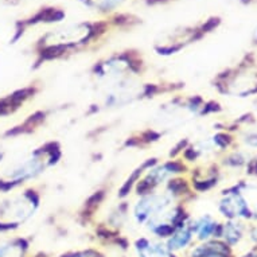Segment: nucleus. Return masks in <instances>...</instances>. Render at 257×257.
I'll list each match as a JSON object with an SVG mask.
<instances>
[{
	"label": "nucleus",
	"instance_id": "nucleus-6",
	"mask_svg": "<svg viewBox=\"0 0 257 257\" xmlns=\"http://www.w3.org/2000/svg\"><path fill=\"white\" fill-rule=\"evenodd\" d=\"M42 186H29L0 201V233L10 232L29 222L41 209Z\"/></svg>",
	"mask_w": 257,
	"mask_h": 257
},
{
	"label": "nucleus",
	"instance_id": "nucleus-16",
	"mask_svg": "<svg viewBox=\"0 0 257 257\" xmlns=\"http://www.w3.org/2000/svg\"><path fill=\"white\" fill-rule=\"evenodd\" d=\"M186 175L189 178L190 185L197 194L206 193L210 189H213L218 182L217 166L209 160L190 166V170Z\"/></svg>",
	"mask_w": 257,
	"mask_h": 257
},
{
	"label": "nucleus",
	"instance_id": "nucleus-23",
	"mask_svg": "<svg viewBox=\"0 0 257 257\" xmlns=\"http://www.w3.org/2000/svg\"><path fill=\"white\" fill-rule=\"evenodd\" d=\"M29 250V242L21 237L0 240V257H25Z\"/></svg>",
	"mask_w": 257,
	"mask_h": 257
},
{
	"label": "nucleus",
	"instance_id": "nucleus-5",
	"mask_svg": "<svg viewBox=\"0 0 257 257\" xmlns=\"http://www.w3.org/2000/svg\"><path fill=\"white\" fill-rule=\"evenodd\" d=\"M148 69V63L142 51L126 49L116 51L93 63L89 69V78L96 90H101L122 81L144 78Z\"/></svg>",
	"mask_w": 257,
	"mask_h": 257
},
{
	"label": "nucleus",
	"instance_id": "nucleus-7",
	"mask_svg": "<svg viewBox=\"0 0 257 257\" xmlns=\"http://www.w3.org/2000/svg\"><path fill=\"white\" fill-rule=\"evenodd\" d=\"M218 25V19H210L203 26H195V27H177L170 30L165 34H160L154 43V50L156 54L162 57H171L178 54L179 51L190 46L191 43H195L203 34L209 33L215 26Z\"/></svg>",
	"mask_w": 257,
	"mask_h": 257
},
{
	"label": "nucleus",
	"instance_id": "nucleus-15",
	"mask_svg": "<svg viewBox=\"0 0 257 257\" xmlns=\"http://www.w3.org/2000/svg\"><path fill=\"white\" fill-rule=\"evenodd\" d=\"M45 89V84L42 81H34L27 86L14 90L13 93H10L5 97L0 98V117L3 116H9V114H14L15 112L23 108L26 104H29L30 101H33L39 93Z\"/></svg>",
	"mask_w": 257,
	"mask_h": 257
},
{
	"label": "nucleus",
	"instance_id": "nucleus-22",
	"mask_svg": "<svg viewBox=\"0 0 257 257\" xmlns=\"http://www.w3.org/2000/svg\"><path fill=\"white\" fill-rule=\"evenodd\" d=\"M193 241H194V234L191 232L189 222H187L182 228L175 230L167 240H165V242L171 252L178 253L183 249L189 248V245H191Z\"/></svg>",
	"mask_w": 257,
	"mask_h": 257
},
{
	"label": "nucleus",
	"instance_id": "nucleus-17",
	"mask_svg": "<svg viewBox=\"0 0 257 257\" xmlns=\"http://www.w3.org/2000/svg\"><path fill=\"white\" fill-rule=\"evenodd\" d=\"M219 211L229 219H237L240 217H248L250 214L248 203L245 201L242 193L236 187L229 189L222 194V198L218 203Z\"/></svg>",
	"mask_w": 257,
	"mask_h": 257
},
{
	"label": "nucleus",
	"instance_id": "nucleus-10",
	"mask_svg": "<svg viewBox=\"0 0 257 257\" xmlns=\"http://www.w3.org/2000/svg\"><path fill=\"white\" fill-rule=\"evenodd\" d=\"M130 214L131 203L128 202V199H117V202L108 209L105 217L101 221H97L94 234L100 240L125 248L128 240L122 236V229L125 228Z\"/></svg>",
	"mask_w": 257,
	"mask_h": 257
},
{
	"label": "nucleus",
	"instance_id": "nucleus-25",
	"mask_svg": "<svg viewBox=\"0 0 257 257\" xmlns=\"http://www.w3.org/2000/svg\"><path fill=\"white\" fill-rule=\"evenodd\" d=\"M89 9H93L98 13H112L117 10L125 0H81Z\"/></svg>",
	"mask_w": 257,
	"mask_h": 257
},
{
	"label": "nucleus",
	"instance_id": "nucleus-4",
	"mask_svg": "<svg viewBox=\"0 0 257 257\" xmlns=\"http://www.w3.org/2000/svg\"><path fill=\"white\" fill-rule=\"evenodd\" d=\"M62 158L63 147L59 140L43 142L38 147L23 154L19 159L11 162L0 173V194L13 193L14 190L37 181L49 170L57 167Z\"/></svg>",
	"mask_w": 257,
	"mask_h": 257
},
{
	"label": "nucleus",
	"instance_id": "nucleus-11",
	"mask_svg": "<svg viewBox=\"0 0 257 257\" xmlns=\"http://www.w3.org/2000/svg\"><path fill=\"white\" fill-rule=\"evenodd\" d=\"M187 205L189 203H174L148 219L143 228L155 238L167 240L175 230L182 228L191 218Z\"/></svg>",
	"mask_w": 257,
	"mask_h": 257
},
{
	"label": "nucleus",
	"instance_id": "nucleus-3",
	"mask_svg": "<svg viewBox=\"0 0 257 257\" xmlns=\"http://www.w3.org/2000/svg\"><path fill=\"white\" fill-rule=\"evenodd\" d=\"M110 25V22H77L55 27L42 35L35 45L33 69L38 70L46 63L58 62L88 50L108 34Z\"/></svg>",
	"mask_w": 257,
	"mask_h": 257
},
{
	"label": "nucleus",
	"instance_id": "nucleus-9",
	"mask_svg": "<svg viewBox=\"0 0 257 257\" xmlns=\"http://www.w3.org/2000/svg\"><path fill=\"white\" fill-rule=\"evenodd\" d=\"M219 93L246 97L257 92V70L248 62H244L234 70H226L214 78L213 82Z\"/></svg>",
	"mask_w": 257,
	"mask_h": 257
},
{
	"label": "nucleus",
	"instance_id": "nucleus-8",
	"mask_svg": "<svg viewBox=\"0 0 257 257\" xmlns=\"http://www.w3.org/2000/svg\"><path fill=\"white\" fill-rule=\"evenodd\" d=\"M190 170V166L186 163L185 160L181 158L177 159H170L167 158L166 160L160 159L156 165L144 173V175L139 179L134 187V193L136 197H142V195L150 194L154 193L156 190L162 189L163 186L173 178L178 175H185Z\"/></svg>",
	"mask_w": 257,
	"mask_h": 257
},
{
	"label": "nucleus",
	"instance_id": "nucleus-24",
	"mask_svg": "<svg viewBox=\"0 0 257 257\" xmlns=\"http://www.w3.org/2000/svg\"><path fill=\"white\" fill-rule=\"evenodd\" d=\"M242 230H244V226L240 222H237L236 219H230L228 223H225L219 228V236H222L228 244L233 245L238 242L242 236Z\"/></svg>",
	"mask_w": 257,
	"mask_h": 257
},
{
	"label": "nucleus",
	"instance_id": "nucleus-14",
	"mask_svg": "<svg viewBox=\"0 0 257 257\" xmlns=\"http://www.w3.org/2000/svg\"><path fill=\"white\" fill-rule=\"evenodd\" d=\"M112 191V181L106 179L90 191V194L81 202L76 210V221L81 226H92L96 222V217L101 213L102 207L109 198Z\"/></svg>",
	"mask_w": 257,
	"mask_h": 257
},
{
	"label": "nucleus",
	"instance_id": "nucleus-20",
	"mask_svg": "<svg viewBox=\"0 0 257 257\" xmlns=\"http://www.w3.org/2000/svg\"><path fill=\"white\" fill-rule=\"evenodd\" d=\"M189 226L191 232L201 241H207L210 237H219V226L210 215H202V217H195L190 218Z\"/></svg>",
	"mask_w": 257,
	"mask_h": 257
},
{
	"label": "nucleus",
	"instance_id": "nucleus-26",
	"mask_svg": "<svg viewBox=\"0 0 257 257\" xmlns=\"http://www.w3.org/2000/svg\"><path fill=\"white\" fill-rule=\"evenodd\" d=\"M59 257H105L100 250L93 248L81 249V250H74V252L63 253Z\"/></svg>",
	"mask_w": 257,
	"mask_h": 257
},
{
	"label": "nucleus",
	"instance_id": "nucleus-18",
	"mask_svg": "<svg viewBox=\"0 0 257 257\" xmlns=\"http://www.w3.org/2000/svg\"><path fill=\"white\" fill-rule=\"evenodd\" d=\"M134 248L138 257H179L170 250L165 240L159 238L139 237L134 242Z\"/></svg>",
	"mask_w": 257,
	"mask_h": 257
},
{
	"label": "nucleus",
	"instance_id": "nucleus-21",
	"mask_svg": "<svg viewBox=\"0 0 257 257\" xmlns=\"http://www.w3.org/2000/svg\"><path fill=\"white\" fill-rule=\"evenodd\" d=\"M189 257H229L228 245L219 241H203L190 249Z\"/></svg>",
	"mask_w": 257,
	"mask_h": 257
},
{
	"label": "nucleus",
	"instance_id": "nucleus-2",
	"mask_svg": "<svg viewBox=\"0 0 257 257\" xmlns=\"http://www.w3.org/2000/svg\"><path fill=\"white\" fill-rule=\"evenodd\" d=\"M186 89L182 80L158 78L150 81L144 78H132L122 81L109 88L96 90L93 101L84 110V117L96 116L102 112H113L140 102L152 101L159 97H171Z\"/></svg>",
	"mask_w": 257,
	"mask_h": 257
},
{
	"label": "nucleus",
	"instance_id": "nucleus-1",
	"mask_svg": "<svg viewBox=\"0 0 257 257\" xmlns=\"http://www.w3.org/2000/svg\"><path fill=\"white\" fill-rule=\"evenodd\" d=\"M219 110L221 105L218 102L206 100L201 94H183V92L174 94L156 108L142 128L128 132L125 138H122L120 150L146 151L166 136Z\"/></svg>",
	"mask_w": 257,
	"mask_h": 257
},
{
	"label": "nucleus",
	"instance_id": "nucleus-19",
	"mask_svg": "<svg viewBox=\"0 0 257 257\" xmlns=\"http://www.w3.org/2000/svg\"><path fill=\"white\" fill-rule=\"evenodd\" d=\"M160 160V158L158 156H152V158H148V159L143 160L140 165H138L135 169L132 170L130 175L121 182V185L118 186L117 193H116V197L117 199H128V197L134 193V187L139 182V179L144 175V173L147 171L150 167H152L154 165H156Z\"/></svg>",
	"mask_w": 257,
	"mask_h": 257
},
{
	"label": "nucleus",
	"instance_id": "nucleus-12",
	"mask_svg": "<svg viewBox=\"0 0 257 257\" xmlns=\"http://www.w3.org/2000/svg\"><path fill=\"white\" fill-rule=\"evenodd\" d=\"M177 202L179 201L175 198L173 191L167 186H163L154 193L138 197L135 203L131 206L132 221L139 226H144L148 219Z\"/></svg>",
	"mask_w": 257,
	"mask_h": 257
},
{
	"label": "nucleus",
	"instance_id": "nucleus-13",
	"mask_svg": "<svg viewBox=\"0 0 257 257\" xmlns=\"http://www.w3.org/2000/svg\"><path fill=\"white\" fill-rule=\"evenodd\" d=\"M72 108V104H58V105H50L47 108H43V109L35 110L31 114H29L21 124L13 126L10 131L6 132L5 136L19 138V136L34 135L35 132L41 131L50 122L62 117L63 114L68 113Z\"/></svg>",
	"mask_w": 257,
	"mask_h": 257
}]
</instances>
